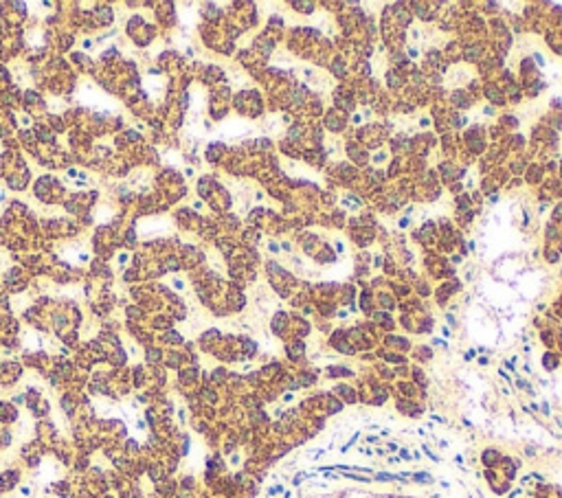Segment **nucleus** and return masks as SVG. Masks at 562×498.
I'll return each mask as SVG.
<instances>
[{
	"label": "nucleus",
	"instance_id": "1",
	"mask_svg": "<svg viewBox=\"0 0 562 498\" xmlns=\"http://www.w3.org/2000/svg\"><path fill=\"white\" fill-rule=\"evenodd\" d=\"M413 481H420V483H428V481H433V477H428V474H413Z\"/></svg>",
	"mask_w": 562,
	"mask_h": 498
}]
</instances>
